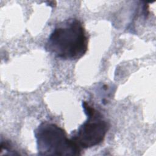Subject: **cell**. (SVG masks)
I'll return each mask as SVG.
<instances>
[{"label": "cell", "mask_w": 156, "mask_h": 156, "mask_svg": "<svg viewBox=\"0 0 156 156\" xmlns=\"http://www.w3.org/2000/svg\"><path fill=\"white\" fill-rule=\"evenodd\" d=\"M88 39L82 23L69 18L56 25L45 44L47 51L65 60H75L88 50Z\"/></svg>", "instance_id": "obj_1"}, {"label": "cell", "mask_w": 156, "mask_h": 156, "mask_svg": "<svg viewBox=\"0 0 156 156\" xmlns=\"http://www.w3.org/2000/svg\"><path fill=\"white\" fill-rule=\"evenodd\" d=\"M38 153L41 155H77L82 149L57 124L43 122L35 130Z\"/></svg>", "instance_id": "obj_2"}, {"label": "cell", "mask_w": 156, "mask_h": 156, "mask_svg": "<svg viewBox=\"0 0 156 156\" xmlns=\"http://www.w3.org/2000/svg\"><path fill=\"white\" fill-rule=\"evenodd\" d=\"M82 107L87 116V119L71 136L81 149L101 144L109 128L108 123L99 112L85 101L82 102Z\"/></svg>", "instance_id": "obj_3"}]
</instances>
